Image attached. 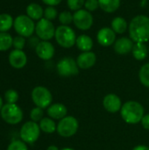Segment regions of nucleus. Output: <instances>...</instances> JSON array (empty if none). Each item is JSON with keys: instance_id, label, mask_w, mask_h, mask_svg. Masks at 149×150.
<instances>
[{"instance_id": "nucleus-1", "label": "nucleus", "mask_w": 149, "mask_h": 150, "mask_svg": "<svg viewBox=\"0 0 149 150\" xmlns=\"http://www.w3.org/2000/svg\"><path fill=\"white\" fill-rule=\"evenodd\" d=\"M129 34L135 43H146L149 40V18L144 15L134 17L129 25Z\"/></svg>"}, {"instance_id": "nucleus-2", "label": "nucleus", "mask_w": 149, "mask_h": 150, "mask_svg": "<svg viewBox=\"0 0 149 150\" xmlns=\"http://www.w3.org/2000/svg\"><path fill=\"white\" fill-rule=\"evenodd\" d=\"M120 114L125 122L127 124L134 125L141 121L144 114V108L141 104L137 101L126 102L120 110Z\"/></svg>"}, {"instance_id": "nucleus-3", "label": "nucleus", "mask_w": 149, "mask_h": 150, "mask_svg": "<svg viewBox=\"0 0 149 150\" xmlns=\"http://www.w3.org/2000/svg\"><path fill=\"white\" fill-rule=\"evenodd\" d=\"M57 43L65 48L73 47L76 42V36L74 30L68 25H60L55 30L54 34Z\"/></svg>"}, {"instance_id": "nucleus-4", "label": "nucleus", "mask_w": 149, "mask_h": 150, "mask_svg": "<svg viewBox=\"0 0 149 150\" xmlns=\"http://www.w3.org/2000/svg\"><path fill=\"white\" fill-rule=\"evenodd\" d=\"M13 26L18 34L23 37H30L35 31V24L27 15L18 16L13 22Z\"/></svg>"}, {"instance_id": "nucleus-5", "label": "nucleus", "mask_w": 149, "mask_h": 150, "mask_svg": "<svg viewBox=\"0 0 149 150\" xmlns=\"http://www.w3.org/2000/svg\"><path fill=\"white\" fill-rule=\"evenodd\" d=\"M0 112L2 119L10 125H16L23 119V112L16 104H6Z\"/></svg>"}, {"instance_id": "nucleus-6", "label": "nucleus", "mask_w": 149, "mask_h": 150, "mask_svg": "<svg viewBox=\"0 0 149 150\" xmlns=\"http://www.w3.org/2000/svg\"><path fill=\"white\" fill-rule=\"evenodd\" d=\"M78 127V121L75 117L66 116L58 123L56 131L60 136L64 138H69L76 134Z\"/></svg>"}, {"instance_id": "nucleus-7", "label": "nucleus", "mask_w": 149, "mask_h": 150, "mask_svg": "<svg viewBox=\"0 0 149 150\" xmlns=\"http://www.w3.org/2000/svg\"><path fill=\"white\" fill-rule=\"evenodd\" d=\"M32 99L34 105L40 108H47L52 103V94L49 90L43 86H37L32 91Z\"/></svg>"}, {"instance_id": "nucleus-8", "label": "nucleus", "mask_w": 149, "mask_h": 150, "mask_svg": "<svg viewBox=\"0 0 149 150\" xmlns=\"http://www.w3.org/2000/svg\"><path fill=\"white\" fill-rule=\"evenodd\" d=\"M40 134V126L34 121L25 122L20 129V137L22 141L25 143H33L35 142Z\"/></svg>"}, {"instance_id": "nucleus-9", "label": "nucleus", "mask_w": 149, "mask_h": 150, "mask_svg": "<svg viewBox=\"0 0 149 150\" xmlns=\"http://www.w3.org/2000/svg\"><path fill=\"white\" fill-rule=\"evenodd\" d=\"M76 61L70 57H65L61 59L57 64L58 74L64 77H69L76 76L79 72Z\"/></svg>"}, {"instance_id": "nucleus-10", "label": "nucleus", "mask_w": 149, "mask_h": 150, "mask_svg": "<svg viewBox=\"0 0 149 150\" xmlns=\"http://www.w3.org/2000/svg\"><path fill=\"white\" fill-rule=\"evenodd\" d=\"M55 30L56 29L54 28V24L45 18L40 19L35 26V32L38 37L42 40L47 41L51 40L54 36Z\"/></svg>"}, {"instance_id": "nucleus-11", "label": "nucleus", "mask_w": 149, "mask_h": 150, "mask_svg": "<svg viewBox=\"0 0 149 150\" xmlns=\"http://www.w3.org/2000/svg\"><path fill=\"white\" fill-rule=\"evenodd\" d=\"M73 22L80 30H89L93 24V17L87 10H78L73 15Z\"/></svg>"}, {"instance_id": "nucleus-12", "label": "nucleus", "mask_w": 149, "mask_h": 150, "mask_svg": "<svg viewBox=\"0 0 149 150\" xmlns=\"http://www.w3.org/2000/svg\"><path fill=\"white\" fill-rule=\"evenodd\" d=\"M103 105L104 108L112 113H115L121 110L122 103L120 98L113 93H110L106 95L103 99Z\"/></svg>"}, {"instance_id": "nucleus-13", "label": "nucleus", "mask_w": 149, "mask_h": 150, "mask_svg": "<svg viewBox=\"0 0 149 150\" xmlns=\"http://www.w3.org/2000/svg\"><path fill=\"white\" fill-rule=\"evenodd\" d=\"M9 63L14 69H22L27 62V56L23 50L14 49L9 54Z\"/></svg>"}, {"instance_id": "nucleus-14", "label": "nucleus", "mask_w": 149, "mask_h": 150, "mask_svg": "<svg viewBox=\"0 0 149 150\" xmlns=\"http://www.w3.org/2000/svg\"><path fill=\"white\" fill-rule=\"evenodd\" d=\"M35 51L37 55L45 61L50 60L54 54V47L52 43L47 40H43L39 42V44L35 47Z\"/></svg>"}, {"instance_id": "nucleus-15", "label": "nucleus", "mask_w": 149, "mask_h": 150, "mask_svg": "<svg viewBox=\"0 0 149 150\" xmlns=\"http://www.w3.org/2000/svg\"><path fill=\"white\" fill-rule=\"evenodd\" d=\"M97 41L103 47H109L115 42L116 34L115 32L109 27H103L97 33Z\"/></svg>"}, {"instance_id": "nucleus-16", "label": "nucleus", "mask_w": 149, "mask_h": 150, "mask_svg": "<svg viewBox=\"0 0 149 150\" xmlns=\"http://www.w3.org/2000/svg\"><path fill=\"white\" fill-rule=\"evenodd\" d=\"M97 56L93 52H83L76 59L77 65L82 69H88L93 67L96 63Z\"/></svg>"}, {"instance_id": "nucleus-17", "label": "nucleus", "mask_w": 149, "mask_h": 150, "mask_svg": "<svg viewBox=\"0 0 149 150\" xmlns=\"http://www.w3.org/2000/svg\"><path fill=\"white\" fill-rule=\"evenodd\" d=\"M133 41L129 38H120L114 43V50L119 54H126L133 50Z\"/></svg>"}, {"instance_id": "nucleus-18", "label": "nucleus", "mask_w": 149, "mask_h": 150, "mask_svg": "<svg viewBox=\"0 0 149 150\" xmlns=\"http://www.w3.org/2000/svg\"><path fill=\"white\" fill-rule=\"evenodd\" d=\"M47 112L51 119L61 120L67 116L68 110L64 105L60 104V103H56V104L51 105L49 107H47Z\"/></svg>"}, {"instance_id": "nucleus-19", "label": "nucleus", "mask_w": 149, "mask_h": 150, "mask_svg": "<svg viewBox=\"0 0 149 150\" xmlns=\"http://www.w3.org/2000/svg\"><path fill=\"white\" fill-rule=\"evenodd\" d=\"M26 14L32 20H40L44 15L42 7L38 4H30L26 7Z\"/></svg>"}, {"instance_id": "nucleus-20", "label": "nucleus", "mask_w": 149, "mask_h": 150, "mask_svg": "<svg viewBox=\"0 0 149 150\" xmlns=\"http://www.w3.org/2000/svg\"><path fill=\"white\" fill-rule=\"evenodd\" d=\"M77 47L83 51V52H89L91 50L93 47V40L92 39L85 34H82L76 38V42Z\"/></svg>"}, {"instance_id": "nucleus-21", "label": "nucleus", "mask_w": 149, "mask_h": 150, "mask_svg": "<svg viewBox=\"0 0 149 150\" xmlns=\"http://www.w3.org/2000/svg\"><path fill=\"white\" fill-rule=\"evenodd\" d=\"M132 52H133V57L136 60L142 61L147 57L148 54V49L145 43H135L133 45Z\"/></svg>"}, {"instance_id": "nucleus-22", "label": "nucleus", "mask_w": 149, "mask_h": 150, "mask_svg": "<svg viewBox=\"0 0 149 150\" xmlns=\"http://www.w3.org/2000/svg\"><path fill=\"white\" fill-rule=\"evenodd\" d=\"M98 3L99 7L108 13L114 12L120 5V0H98Z\"/></svg>"}, {"instance_id": "nucleus-23", "label": "nucleus", "mask_w": 149, "mask_h": 150, "mask_svg": "<svg viewBox=\"0 0 149 150\" xmlns=\"http://www.w3.org/2000/svg\"><path fill=\"white\" fill-rule=\"evenodd\" d=\"M40 127L41 131L47 134H53L57 129L55 122L51 118H43L40 121Z\"/></svg>"}, {"instance_id": "nucleus-24", "label": "nucleus", "mask_w": 149, "mask_h": 150, "mask_svg": "<svg viewBox=\"0 0 149 150\" xmlns=\"http://www.w3.org/2000/svg\"><path fill=\"white\" fill-rule=\"evenodd\" d=\"M112 29L117 33H124L127 30V23L124 18L117 17L112 21Z\"/></svg>"}, {"instance_id": "nucleus-25", "label": "nucleus", "mask_w": 149, "mask_h": 150, "mask_svg": "<svg viewBox=\"0 0 149 150\" xmlns=\"http://www.w3.org/2000/svg\"><path fill=\"white\" fill-rule=\"evenodd\" d=\"M13 18L8 13L0 14V32L6 33L13 25Z\"/></svg>"}, {"instance_id": "nucleus-26", "label": "nucleus", "mask_w": 149, "mask_h": 150, "mask_svg": "<svg viewBox=\"0 0 149 150\" xmlns=\"http://www.w3.org/2000/svg\"><path fill=\"white\" fill-rule=\"evenodd\" d=\"M13 38L7 33L0 32V51H6L12 46Z\"/></svg>"}, {"instance_id": "nucleus-27", "label": "nucleus", "mask_w": 149, "mask_h": 150, "mask_svg": "<svg viewBox=\"0 0 149 150\" xmlns=\"http://www.w3.org/2000/svg\"><path fill=\"white\" fill-rule=\"evenodd\" d=\"M139 78L141 83L149 88V63H146L144 64L139 72Z\"/></svg>"}, {"instance_id": "nucleus-28", "label": "nucleus", "mask_w": 149, "mask_h": 150, "mask_svg": "<svg viewBox=\"0 0 149 150\" xmlns=\"http://www.w3.org/2000/svg\"><path fill=\"white\" fill-rule=\"evenodd\" d=\"M5 100L7 104H16L18 99V93L15 90H8L4 94Z\"/></svg>"}, {"instance_id": "nucleus-29", "label": "nucleus", "mask_w": 149, "mask_h": 150, "mask_svg": "<svg viewBox=\"0 0 149 150\" xmlns=\"http://www.w3.org/2000/svg\"><path fill=\"white\" fill-rule=\"evenodd\" d=\"M59 20L63 25H68L73 22V15L68 11H62L59 15Z\"/></svg>"}, {"instance_id": "nucleus-30", "label": "nucleus", "mask_w": 149, "mask_h": 150, "mask_svg": "<svg viewBox=\"0 0 149 150\" xmlns=\"http://www.w3.org/2000/svg\"><path fill=\"white\" fill-rule=\"evenodd\" d=\"M43 109L40 108V107H35L33 108L31 112H30V118L32 119V121L37 122V121H40L43 119Z\"/></svg>"}, {"instance_id": "nucleus-31", "label": "nucleus", "mask_w": 149, "mask_h": 150, "mask_svg": "<svg viewBox=\"0 0 149 150\" xmlns=\"http://www.w3.org/2000/svg\"><path fill=\"white\" fill-rule=\"evenodd\" d=\"M68 6L72 11H78L84 5L85 0H67Z\"/></svg>"}, {"instance_id": "nucleus-32", "label": "nucleus", "mask_w": 149, "mask_h": 150, "mask_svg": "<svg viewBox=\"0 0 149 150\" xmlns=\"http://www.w3.org/2000/svg\"><path fill=\"white\" fill-rule=\"evenodd\" d=\"M44 16L45 18L51 21L57 17V10L54 6H48L44 11Z\"/></svg>"}, {"instance_id": "nucleus-33", "label": "nucleus", "mask_w": 149, "mask_h": 150, "mask_svg": "<svg viewBox=\"0 0 149 150\" xmlns=\"http://www.w3.org/2000/svg\"><path fill=\"white\" fill-rule=\"evenodd\" d=\"M7 150H28V149L23 142L14 141L8 146Z\"/></svg>"}, {"instance_id": "nucleus-34", "label": "nucleus", "mask_w": 149, "mask_h": 150, "mask_svg": "<svg viewBox=\"0 0 149 150\" xmlns=\"http://www.w3.org/2000/svg\"><path fill=\"white\" fill-rule=\"evenodd\" d=\"M25 37L23 36H17L15 38H13V42H12V46L15 47V49H18V50H22L25 47Z\"/></svg>"}, {"instance_id": "nucleus-35", "label": "nucleus", "mask_w": 149, "mask_h": 150, "mask_svg": "<svg viewBox=\"0 0 149 150\" xmlns=\"http://www.w3.org/2000/svg\"><path fill=\"white\" fill-rule=\"evenodd\" d=\"M84 5L87 11H93L99 7V3L98 0H86Z\"/></svg>"}, {"instance_id": "nucleus-36", "label": "nucleus", "mask_w": 149, "mask_h": 150, "mask_svg": "<svg viewBox=\"0 0 149 150\" xmlns=\"http://www.w3.org/2000/svg\"><path fill=\"white\" fill-rule=\"evenodd\" d=\"M141 125L142 127L147 129V130H149V113L148 114H145L141 120Z\"/></svg>"}, {"instance_id": "nucleus-37", "label": "nucleus", "mask_w": 149, "mask_h": 150, "mask_svg": "<svg viewBox=\"0 0 149 150\" xmlns=\"http://www.w3.org/2000/svg\"><path fill=\"white\" fill-rule=\"evenodd\" d=\"M42 2L48 6H54L59 4L61 2V0H42Z\"/></svg>"}, {"instance_id": "nucleus-38", "label": "nucleus", "mask_w": 149, "mask_h": 150, "mask_svg": "<svg viewBox=\"0 0 149 150\" xmlns=\"http://www.w3.org/2000/svg\"><path fill=\"white\" fill-rule=\"evenodd\" d=\"M133 150H149V148L144 145H139V146H136Z\"/></svg>"}, {"instance_id": "nucleus-39", "label": "nucleus", "mask_w": 149, "mask_h": 150, "mask_svg": "<svg viewBox=\"0 0 149 150\" xmlns=\"http://www.w3.org/2000/svg\"><path fill=\"white\" fill-rule=\"evenodd\" d=\"M47 150H60L58 149V147H56V146H54V145H51V146H49Z\"/></svg>"}, {"instance_id": "nucleus-40", "label": "nucleus", "mask_w": 149, "mask_h": 150, "mask_svg": "<svg viewBox=\"0 0 149 150\" xmlns=\"http://www.w3.org/2000/svg\"><path fill=\"white\" fill-rule=\"evenodd\" d=\"M3 99H2V98L0 97V111H1V109L3 108Z\"/></svg>"}, {"instance_id": "nucleus-41", "label": "nucleus", "mask_w": 149, "mask_h": 150, "mask_svg": "<svg viewBox=\"0 0 149 150\" xmlns=\"http://www.w3.org/2000/svg\"><path fill=\"white\" fill-rule=\"evenodd\" d=\"M61 150H74L73 149H70V148H64V149H62Z\"/></svg>"}, {"instance_id": "nucleus-42", "label": "nucleus", "mask_w": 149, "mask_h": 150, "mask_svg": "<svg viewBox=\"0 0 149 150\" xmlns=\"http://www.w3.org/2000/svg\"><path fill=\"white\" fill-rule=\"evenodd\" d=\"M148 51H149V49H148Z\"/></svg>"}]
</instances>
